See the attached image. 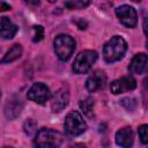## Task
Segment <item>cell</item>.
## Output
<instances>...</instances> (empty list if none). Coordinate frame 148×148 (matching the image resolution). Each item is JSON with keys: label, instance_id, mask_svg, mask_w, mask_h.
I'll return each instance as SVG.
<instances>
[{"label": "cell", "instance_id": "obj_17", "mask_svg": "<svg viewBox=\"0 0 148 148\" xmlns=\"http://www.w3.org/2000/svg\"><path fill=\"white\" fill-rule=\"evenodd\" d=\"M91 3V0H67L65 7L67 9H82L88 7Z\"/></svg>", "mask_w": 148, "mask_h": 148}, {"label": "cell", "instance_id": "obj_11", "mask_svg": "<svg viewBox=\"0 0 148 148\" xmlns=\"http://www.w3.org/2000/svg\"><path fill=\"white\" fill-rule=\"evenodd\" d=\"M18 28L7 17V16H2L0 18V37L3 39H12L16 32H17Z\"/></svg>", "mask_w": 148, "mask_h": 148}, {"label": "cell", "instance_id": "obj_23", "mask_svg": "<svg viewBox=\"0 0 148 148\" xmlns=\"http://www.w3.org/2000/svg\"><path fill=\"white\" fill-rule=\"evenodd\" d=\"M12 7L10 5L6 3V2H0V12H5V10H9Z\"/></svg>", "mask_w": 148, "mask_h": 148}, {"label": "cell", "instance_id": "obj_14", "mask_svg": "<svg viewBox=\"0 0 148 148\" xmlns=\"http://www.w3.org/2000/svg\"><path fill=\"white\" fill-rule=\"evenodd\" d=\"M116 143L124 148L133 145V132L131 127H124L116 133Z\"/></svg>", "mask_w": 148, "mask_h": 148}, {"label": "cell", "instance_id": "obj_8", "mask_svg": "<svg viewBox=\"0 0 148 148\" xmlns=\"http://www.w3.org/2000/svg\"><path fill=\"white\" fill-rule=\"evenodd\" d=\"M136 87V80L132 76V75H127V76H123L118 80H114L111 84H110V90L112 94L118 95L125 91H130L135 89Z\"/></svg>", "mask_w": 148, "mask_h": 148}, {"label": "cell", "instance_id": "obj_13", "mask_svg": "<svg viewBox=\"0 0 148 148\" xmlns=\"http://www.w3.org/2000/svg\"><path fill=\"white\" fill-rule=\"evenodd\" d=\"M23 109V103L20 98H12L7 102L5 106V116L7 119L12 120L20 116L21 111Z\"/></svg>", "mask_w": 148, "mask_h": 148}, {"label": "cell", "instance_id": "obj_10", "mask_svg": "<svg viewBox=\"0 0 148 148\" xmlns=\"http://www.w3.org/2000/svg\"><path fill=\"white\" fill-rule=\"evenodd\" d=\"M106 81V76L101 71H95L86 81V88L90 92H95L104 87Z\"/></svg>", "mask_w": 148, "mask_h": 148}, {"label": "cell", "instance_id": "obj_5", "mask_svg": "<svg viewBox=\"0 0 148 148\" xmlns=\"http://www.w3.org/2000/svg\"><path fill=\"white\" fill-rule=\"evenodd\" d=\"M96 60H97V53L95 51L92 50L82 51L76 56L74 60L73 71L76 74H84L92 67Z\"/></svg>", "mask_w": 148, "mask_h": 148}, {"label": "cell", "instance_id": "obj_3", "mask_svg": "<svg viewBox=\"0 0 148 148\" xmlns=\"http://www.w3.org/2000/svg\"><path fill=\"white\" fill-rule=\"evenodd\" d=\"M53 46H54V52L57 57L60 60L66 61L71 58V56L75 50V40L69 35L61 34L54 38Z\"/></svg>", "mask_w": 148, "mask_h": 148}, {"label": "cell", "instance_id": "obj_25", "mask_svg": "<svg viewBox=\"0 0 148 148\" xmlns=\"http://www.w3.org/2000/svg\"><path fill=\"white\" fill-rule=\"evenodd\" d=\"M47 1H49V2H51V3H52V2H56V1H57V0H47Z\"/></svg>", "mask_w": 148, "mask_h": 148}, {"label": "cell", "instance_id": "obj_21", "mask_svg": "<svg viewBox=\"0 0 148 148\" xmlns=\"http://www.w3.org/2000/svg\"><path fill=\"white\" fill-rule=\"evenodd\" d=\"M34 31H35V35H34V38L32 40L36 43V42H40L44 37V28L42 25H35L34 27Z\"/></svg>", "mask_w": 148, "mask_h": 148}, {"label": "cell", "instance_id": "obj_1", "mask_svg": "<svg viewBox=\"0 0 148 148\" xmlns=\"http://www.w3.org/2000/svg\"><path fill=\"white\" fill-rule=\"evenodd\" d=\"M127 51V43L121 36H113L103 47V56L106 62H116L120 60Z\"/></svg>", "mask_w": 148, "mask_h": 148}, {"label": "cell", "instance_id": "obj_18", "mask_svg": "<svg viewBox=\"0 0 148 148\" xmlns=\"http://www.w3.org/2000/svg\"><path fill=\"white\" fill-rule=\"evenodd\" d=\"M23 130H24V133L28 134V135H32L36 131H37V124L35 120L32 119H28L24 125H23Z\"/></svg>", "mask_w": 148, "mask_h": 148}, {"label": "cell", "instance_id": "obj_22", "mask_svg": "<svg viewBox=\"0 0 148 148\" xmlns=\"http://www.w3.org/2000/svg\"><path fill=\"white\" fill-rule=\"evenodd\" d=\"M75 23H76L77 28H79V29H81V30H84V29L87 28V22H86V21H83L82 18L76 20V21H75Z\"/></svg>", "mask_w": 148, "mask_h": 148}, {"label": "cell", "instance_id": "obj_26", "mask_svg": "<svg viewBox=\"0 0 148 148\" xmlns=\"http://www.w3.org/2000/svg\"><path fill=\"white\" fill-rule=\"evenodd\" d=\"M133 1H140V0H133Z\"/></svg>", "mask_w": 148, "mask_h": 148}, {"label": "cell", "instance_id": "obj_16", "mask_svg": "<svg viewBox=\"0 0 148 148\" xmlns=\"http://www.w3.org/2000/svg\"><path fill=\"white\" fill-rule=\"evenodd\" d=\"M94 106H95V102L91 97H87V98L80 101V109L88 117L94 116Z\"/></svg>", "mask_w": 148, "mask_h": 148}, {"label": "cell", "instance_id": "obj_15", "mask_svg": "<svg viewBox=\"0 0 148 148\" xmlns=\"http://www.w3.org/2000/svg\"><path fill=\"white\" fill-rule=\"evenodd\" d=\"M22 51H23V49H22V46L20 44H14L7 51V53L3 56L1 62H13V61L17 60L22 56Z\"/></svg>", "mask_w": 148, "mask_h": 148}, {"label": "cell", "instance_id": "obj_9", "mask_svg": "<svg viewBox=\"0 0 148 148\" xmlns=\"http://www.w3.org/2000/svg\"><path fill=\"white\" fill-rule=\"evenodd\" d=\"M68 102H69V90L67 87H61L52 96L51 109L53 112H60L68 105Z\"/></svg>", "mask_w": 148, "mask_h": 148}, {"label": "cell", "instance_id": "obj_7", "mask_svg": "<svg viewBox=\"0 0 148 148\" xmlns=\"http://www.w3.org/2000/svg\"><path fill=\"white\" fill-rule=\"evenodd\" d=\"M27 96L30 101H34L38 104H44L50 98L51 92L46 84H44L42 82H37L31 86V88L28 90Z\"/></svg>", "mask_w": 148, "mask_h": 148}, {"label": "cell", "instance_id": "obj_12", "mask_svg": "<svg viewBox=\"0 0 148 148\" xmlns=\"http://www.w3.org/2000/svg\"><path fill=\"white\" fill-rule=\"evenodd\" d=\"M147 67V56L146 53H136L128 66V71L132 74H142Z\"/></svg>", "mask_w": 148, "mask_h": 148}, {"label": "cell", "instance_id": "obj_20", "mask_svg": "<svg viewBox=\"0 0 148 148\" xmlns=\"http://www.w3.org/2000/svg\"><path fill=\"white\" fill-rule=\"evenodd\" d=\"M120 104L123 106H125L128 111H133L135 109V106H136V101L134 98H132V97H126V98H123L120 101Z\"/></svg>", "mask_w": 148, "mask_h": 148}, {"label": "cell", "instance_id": "obj_19", "mask_svg": "<svg viewBox=\"0 0 148 148\" xmlns=\"http://www.w3.org/2000/svg\"><path fill=\"white\" fill-rule=\"evenodd\" d=\"M138 133H139V138H140L141 142L143 145L148 143V125H146V124L141 125L138 130Z\"/></svg>", "mask_w": 148, "mask_h": 148}, {"label": "cell", "instance_id": "obj_6", "mask_svg": "<svg viewBox=\"0 0 148 148\" xmlns=\"http://www.w3.org/2000/svg\"><path fill=\"white\" fill-rule=\"evenodd\" d=\"M116 15L119 21L127 28H134L138 23V14L136 10L127 5H123L116 9Z\"/></svg>", "mask_w": 148, "mask_h": 148}, {"label": "cell", "instance_id": "obj_24", "mask_svg": "<svg viewBox=\"0 0 148 148\" xmlns=\"http://www.w3.org/2000/svg\"><path fill=\"white\" fill-rule=\"evenodd\" d=\"M25 2L29 3V5H31V6H38L39 2H40V0H25Z\"/></svg>", "mask_w": 148, "mask_h": 148}, {"label": "cell", "instance_id": "obj_2", "mask_svg": "<svg viewBox=\"0 0 148 148\" xmlns=\"http://www.w3.org/2000/svg\"><path fill=\"white\" fill-rule=\"evenodd\" d=\"M62 141H64L62 134L52 128H40L35 138V145L37 147H43V148L59 147L62 143Z\"/></svg>", "mask_w": 148, "mask_h": 148}, {"label": "cell", "instance_id": "obj_4", "mask_svg": "<svg viewBox=\"0 0 148 148\" xmlns=\"http://www.w3.org/2000/svg\"><path fill=\"white\" fill-rule=\"evenodd\" d=\"M64 127H65V132L68 135L77 136V135H80V134H82V133L86 132L87 124L83 120V118L80 114V112H77V111H71L66 116V118H65Z\"/></svg>", "mask_w": 148, "mask_h": 148}, {"label": "cell", "instance_id": "obj_27", "mask_svg": "<svg viewBox=\"0 0 148 148\" xmlns=\"http://www.w3.org/2000/svg\"><path fill=\"white\" fill-rule=\"evenodd\" d=\"M0 97H1V91H0Z\"/></svg>", "mask_w": 148, "mask_h": 148}]
</instances>
